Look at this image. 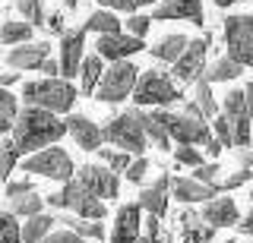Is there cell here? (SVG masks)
<instances>
[{
    "instance_id": "cell-1",
    "label": "cell",
    "mask_w": 253,
    "mask_h": 243,
    "mask_svg": "<svg viewBox=\"0 0 253 243\" xmlns=\"http://www.w3.org/2000/svg\"><path fill=\"white\" fill-rule=\"evenodd\" d=\"M13 142L19 145L22 155H32L44 145L60 142V136L67 133V120H57L54 111H44V107H32L26 104L19 114H16L13 123Z\"/></svg>"
},
{
    "instance_id": "cell-2",
    "label": "cell",
    "mask_w": 253,
    "mask_h": 243,
    "mask_svg": "<svg viewBox=\"0 0 253 243\" xmlns=\"http://www.w3.org/2000/svg\"><path fill=\"white\" fill-rule=\"evenodd\" d=\"M79 89L63 76H44V79H32L22 85V101L32 107H44L54 114H67L73 111Z\"/></svg>"
},
{
    "instance_id": "cell-3",
    "label": "cell",
    "mask_w": 253,
    "mask_h": 243,
    "mask_svg": "<svg viewBox=\"0 0 253 243\" xmlns=\"http://www.w3.org/2000/svg\"><path fill=\"white\" fill-rule=\"evenodd\" d=\"M101 133H105V139L111 145L124 148L130 155H146V148H149V136L139 120V107H130V111H121L117 117H111L108 127H101Z\"/></svg>"
},
{
    "instance_id": "cell-4",
    "label": "cell",
    "mask_w": 253,
    "mask_h": 243,
    "mask_svg": "<svg viewBox=\"0 0 253 243\" xmlns=\"http://www.w3.org/2000/svg\"><path fill=\"white\" fill-rule=\"evenodd\" d=\"M133 101H136L139 107H171V104H177V101H184V95H180V89L174 85V79L168 73L146 69L136 79Z\"/></svg>"
},
{
    "instance_id": "cell-5",
    "label": "cell",
    "mask_w": 253,
    "mask_h": 243,
    "mask_svg": "<svg viewBox=\"0 0 253 243\" xmlns=\"http://www.w3.org/2000/svg\"><path fill=\"white\" fill-rule=\"evenodd\" d=\"M152 114L162 120V127L168 130V136L177 145H206L212 136H215L203 117H193V114H187V111L184 114H174V111H168V107H155Z\"/></svg>"
},
{
    "instance_id": "cell-6",
    "label": "cell",
    "mask_w": 253,
    "mask_h": 243,
    "mask_svg": "<svg viewBox=\"0 0 253 243\" xmlns=\"http://www.w3.org/2000/svg\"><path fill=\"white\" fill-rule=\"evenodd\" d=\"M47 206H51V208H70L73 215L95 218V221H101V218L108 215L105 202H101L95 193H89V190H85L79 180H73V177L63 183V190H60V193L47 196Z\"/></svg>"
},
{
    "instance_id": "cell-7",
    "label": "cell",
    "mask_w": 253,
    "mask_h": 243,
    "mask_svg": "<svg viewBox=\"0 0 253 243\" xmlns=\"http://www.w3.org/2000/svg\"><path fill=\"white\" fill-rule=\"evenodd\" d=\"M139 79V67H133L130 60H114L105 73H101V82L95 89V98L105 101V104H121L124 98L133 95Z\"/></svg>"
},
{
    "instance_id": "cell-8",
    "label": "cell",
    "mask_w": 253,
    "mask_h": 243,
    "mask_svg": "<svg viewBox=\"0 0 253 243\" xmlns=\"http://www.w3.org/2000/svg\"><path fill=\"white\" fill-rule=\"evenodd\" d=\"M22 171H29V174H38V177H47V180H57V183H67V180L76 174L73 158H70V155L63 152L57 142L38 148V152H32V155H26V161H22Z\"/></svg>"
},
{
    "instance_id": "cell-9",
    "label": "cell",
    "mask_w": 253,
    "mask_h": 243,
    "mask_svg": "<svg viewBox=\"0 0 253 243\" xmlns=\"http://www.w3.org/2000/svg\"><path fill=\"white\" fill-rule=\"evenodd\" d=\"M225 44H228V57H234L244 67H253V16H247V13L228 16Z\"/></svg>"
},
{
    "instance_id": "cell-10",
    "label": "cell",
    "mask_w": 253,
    "mask_h": 243,
    "mask_svg": "<svg viewBox=\"0 0 253 243\" xmlns=\"http://www.w3.org/2000/svg\"><path fill=\"white\" fill-rule=\"evenodd\" d=\"M76 180L89 193L98 196V199H117V196H121V177H117L108 164H83V171H79Z\"/></svg>"
},
{
    "instance_id": "cell-11",
    "label": "cell",
    "mask_w": 253,
    "mask_h": 243,
    "mask_svg": "<svg viewBox=\"0 0 253 243\" xmlns=\"http://www.w3.org/2000/svg\"><path fill=\"white\" fill-rule=\"evenodd\" d=\"M206 51H209V38H196L187 44V51L174 60V79L177 82H196L200 76H206Z\"/></svg>"
},
{
    "instance_id": "cell-12",
    "label": "cell",
    "mask_w": 253,
    "mask_h": 243,
    "mask_svg": "<svg viewBox=\"0 0 253 243\" xmlns=\"http://www.w3.org/2000/svg\"><path fill=\"white\" fill-rule=\"evenodd\" d=\"M221 111H225V117L231 120L234 127V145L244 148L250 145V111H247V95L244 92H228L225 101H221Z\"/></svg>"
},
{
    "instance_id": "cell-13",
    "label": "cell",
    "mask_w": 253,
    "mask_h": 243,
    "mask_svg": "<svg viewBox=\"0 0 253 243\" xmlns=\"http://www.w3.org/2000/svg\"><path fill=\"white\" fill-rule=\"evenodd\" d=\"M60 76L63 79H73L79 76L83 67V48H85V29H67L60 35Z\"/></svg>"
},
{
    "instance_id": "cell-14",
    "label": "cell",
    "mask_w": 253,
    "mask_h": 243,
    "mask_svg": "<svg viewBox=\"0 0 253 243\" xmlns=\"http://www.w3.org/2000/svg\"><path fill=\"white\" fill-rule=\"evenodd\" d=\"M146 44H142V38L130 35V32H108V35H98V44H95V51L101 54V57H108L111 64L114 60H130L133 54H139Z\"/></svg>"
},
{
    "instance_id": "cell-15",
    "label": "cell",
    "mask_w": 253,
    "mask_h": 243,
    "mask_svg": "<svg viewBox=\"0 0 253 243\" xmlns=\"http://www.w3.org/2000/svg\"><path fill=\"white\" fill-rule=\"evenodd\" d=\"M218 193H225L221 183H203L196 177H171V196L180 199L184 206H190V202H209Z\"/></svg>"
},
{
    "instance_id": "cell-16",
    "label": "cell",
    "mask_w": 253,
    "mask_h": 243,
    "mask_svg": "<svg viewBox=\"0 0 253 243\" xmlns=\"http://www.w3.org/2000/svg\"><path fill=\"white\" fill-rule=\"evenodd\" d=\"M67 133L73 136V142L83 148V152H98L101 142H105V133L101 127L85 114H70L67 117Z\"/></svg>"
},
{
    "instance_id": "cell-17",
    "label": "cell",
    "mask_w": 253,
    "mask_h": 243,
    "mask_svg": "<svg viewBox=\"0 0 253 243\" xmlns=\"http://www.w3.org/2000/svg\"><path fill=\"white\" fill-rule=\"evenodd\" d=\"M139 224H142V206L126 202L117 208L114 227H111V243H136L139 240Z\"/></svg>"
},
{
    "instance_id": "cell-18",
    "label": "cell",
    "mask_w": 253,
    "mask_h": 243,
    "mask_svg": "<svg viewBox=\"0 0 253 243\" xmlns=\"http://www.w3.org/2000/svg\"><path fill=\"white\" fill-rule=\"evenodd\" d=\"M152 19H187L193 22V26H206L203 19V0H162V3H155V16Z\"/></svg>"
},
{
    "instance_id": "cell-19",
    "label": "cell",
    "mask_w": 253,
    "mask_h": 243,
    "mask_svg": "<svg viewBox=\"0 0 253 243\" xmlns=\"http://www.w3.org/2000/svg\"><path fill=\"white\" fill-rule=\"evenodd\" d=\"M47 57H51V44L47 41H32V44L22 41L6 54V64L13 69H38Z\"/></svg>"
},
{
    "instance_id": "cell-20",
    "label": "cell",
    "mask_w": 253,
    "mask_h": 243,
    "mask_svg": "<svg viewBox=\"0 0 253 243\" xmlns=\"http://www.w3.org/2000/svg\"><path fill=\"white\" fill-rule=\"evenodd\" d=\"M203 218L209 221L212 227H237L241 221V211H237V202L231 196H212L209 202L203 206Z\"/></svg>"
},
{
    "instance_id": "cell-21",
    "label": "cell",
    "mask_w": 253,
    "mask_h": 243,
    "mask_svg": "<svg viewBox=\"0 0 253 243\" xmlns=\"http://www.w3.org/2000/svg\"><path fill=\"white\" fill-rule=\"evenodd\" d=\"M168 199H171V174H168V171H162L155 183L146 186V190L139 193V206H142V211L162 218L165 211H168Z\"/></svg>"
},
{
    "instance_id": "cell-22",
    "label": "cell",
    "mask_w": 253,
    "mask_h": 243,
    "mask_svg": "<svg viewBox=\"0 0 253 243\" xmlns=\"http://www.w3.org/2000/svg\"><path fill=\"white\" fill-rule=\"evenodd\" d=\"M180 234H184V243H209L215 237V227L203 218V211H193V208H184L180 211Z\"/></svg>"
},
{
    "instance_id": "cell-23",
    "label": "cell",
    "mask_w": 253,
    "mask_h": 243,
    "mask_svg": "<svg viewBox=\"0 0 253 243\" xmlns=\"http://www.w3.org/2000/svg\"><path fill=\"white\" fill-rule=\"evenodd\" d=\"M184 111L193 114V117H203V120H212V117L218 114V104H215V98H212V82L206 79V76L196 79V95H193V101L184 104Z\"/></svg>"
},
{
    "instance_id": "cell-24",
    "label": "cell",
    "mask_w": 253,
    "mask_h": 243,
    "mask_svg": "<svg viewBox=\"0 0 253 243\" xmlns=\"http://www.w3.org/2000/svg\"><path fill=\"white\" fill-rule=\"evenodd\" d=\"M57 227V218L54 215H44V211H38V215H32L22 221V243H38L44 240L47 234Z\"/></svg>"
},
{
    "instance_id": "cell-25",
    "label": "cell",
    "mask_w": 253,
    "mask_h": 243,
    "mask_svg": "<svg viewBox=\"0 0 253 243\" xmlns=\"http://www.w3.org/2000/svg\"><path fill=\"white\" fill-rule=\"evenodd\" d=\"M101 54H89V57H83V67H79V89H83V95H95V89H98L101 82V73H105V67H101Z\"/></svg>"
},
{
    "instance_id": "cell-26",
    "label": "cell",
    "mask_w": 253,
    "mask_h": 243,
    "mask_svg": "<svg viewBox=\"0 0 253 243\" xmlns=\"http://www.w3.org/2000/svg\"><path fill=\"white\" fill-rule=\"evenodd\" d=\"M57 221L63 227H70V231H76L79 237L85 240H105V224L95 221V218H83V215H60Z\"/></svg>"
},
{
    "instance_id": "cell-27",
    "label": "cell",
    "mask_w": 253,
    "mask_h": 243,
    "mask_svg": "<svg viewBox=\"0 0 253 243\" xmlns=\"http://www.w3.org/2000/svg\"><path fill=\"white\" fill-rule=\"evenodd\" d=\"M187 44L190 41L184 35H165V38H158V44L149 48V54H152L155 60H162V64H174V60L187 51Z\"/></svg>"
},
{
    "instance_id": "cell-28",
    "label": "cell",
    "mask_w": 253,
    "mask_h": 243,
    "mask_svg": "<svg viewBox=\"0 0 253 243\" xmlns=\"http://www.w3.org/2000/svg\"><path fill=\"white\" fill-rule=\"evenodd\" d=\"M44 196L38 193V190H29V193H19V196H13L10 199V211L16 218H32V215H38V211L44 208Z\"/></svg>"
},
{
    "instance_id": "cell-29",
    "label": "cell",
    "mask_w": 253,
    "mask_h": 243,
    "mask_svg": "<svg viewBox=\"0 0 253 243\" xmlns=\"http://www.w3.org/2000/svg\"><path fill=\"white\" fill-rule=\"evenodd\" d=\"M241 73H244V64H237L234 57H221L206 69V79L209 82H234Z\"/></svg>"
},
{
    "instance_id": "cell-30",
    "label": "cell",
    "mask_w": 253,
    "mask_h": 243,
    "mask_svg": "<svg viewBox=\"0 0 253 243\" xmlns=\"http://www.w3.org/2000/svg\"><path fill=\"white\" fill-rule=\"evenodd\" d=\"M32 22L29 19H6L3 26H0V41L3 44H22L32 38Z\"/></svg>"
},
{
    "instance_id": "cell-31",
    "label": "cell",
    "mask_w": 253,
    "mask_h": 243,
    "mask_svg": "<svg viewBox=\"0 0 253 243\" xmlns=\"http://www.w3.org/2000/svg\"><path fill=\"white\" fill-rule=\"evenodd\" d=\"M85 32H98V35H108V32H121V19L114 16V10H95L89 19H85Z\"/></svg>"
},
{
    "instance_id": "cell-32",
    "label": "cell",
    "mask_w": 253,
    "mask_h": 243,
    "mask_svg": "<svg viewBox=\"0 0 253 243\" xmlns=\"http://www.w3.org/2000/svg\"><path fill=\"white\" fill-rule=\"evenodd\" d=\"M139 120H142V130H146V136H149V142L158 145V148H171L174 139L168 136V130L162 127V120H158L155 114H146V111H139Z\"/></svg>"
},
{
    "instance_id": "cell-33",
    "label": "cell",
    "mask_w": 253,
    "mask_h": 243,
    "mask_svg": "<svg viewBox=\"0 0 253 243\" xmlns=\"http://www.w3.org/2000/svg\"><path fill=\"white\" fill-rule=\"evenodd\" d=\"M16 114H19V107H16V95H10L6 85H0V136H6V133L13 130Z\"/></svg>"
},
{
    "instance_id": "cell-34",
    "label": "cell",
    "mask_w": 253,
    "mask_h": 243,
    "mask_svg": "<svg viewBox=\"0 0 253 243\" xmlns=\"http://www.w3.org/2000/svg\"><path fill=\"white\" fill-rule=\"evenodd\" d=\"M19 158H22V152H19V145H16L13 136H10L3 145H0V180H6L13 174L16 164H19Z\"/></svg>"
},
{
    "instance_id": "cell-35",
    "label": "cell",
    "mask_w": 253,
    "mask_h": 243,
    "mask_svg": "<svg viewBox=\"0 0 253 243\" xmlns=\"http://www.w3.org/2000/svg\"><path fill=\"white\" fill-rule=\"evenodd\" d=\"M0 243H22V224L13 211H0Z\"/></svg>"
},
{
    "instance_id": "cell-36",
    "label": "cell",
    "mask_w": 253,
    "mask_h": 243,
    "mask_svg": "<svg viewBox=\"0 0 253 243\" xmlns=\"http://www.w3.org/2000/svg\"><path fill=\"white\" fill-rule=\"evenodd\" d=\"M16 10H19V13H22V19H29L32 26H42V22L47 19V16H44L42 0H16Z\"/></svg>"
},
{
    "instance_id": "cell-37",
    "label": "cell",
    "mask_w": 253,
    "mask_h": 243,
    "mask_svg": "<svg viewBox=\"0 0 253 243\" xmlns=\"http://www.w3.org/2000/svg\"><path fill=\"white\" fill-rule=\"evenodd\" d=\"M101 161L108 164L114 174H124L126 168H130V152H124V148H117V152H108V148H98Z\"/></svg>"
},
{
    "instance_id": "cell-38",
    "label": "cell",
    "mask_w": 253,
    "mask_h": 243,
    "mask_svg": "<svg viewBox=\"0 0 253 243\" xmlns=\"http://www.w3.org/2000/svg\"><path fill=\"white\" fill-rule=\"evenodd\" d=\"M212 133H215V139H218L221 145H231L234 148V127H231V120H228L225 114L212 117Z\"/></svg>"
},
{
    "instance_id": "cell-39",
    "label": "cell",
    "mask_w": 253,
    "mask_h": 243,
    "mask_svg": "<svg viewBox=\"0 0 253 243\" xmlns=\"http://www.w3.org/2000/svg\"><path fill=\"white\" fill-rule=\"evenodd\" d=\"M174 161L187 164V168H200V164H203V152L196 145H177V148H174Z\"/></svg>"
},
{
    "instance_id": "cell-40",
    "label": "cell",
    "mask_w": 253,
    "mask_h": 243,
    "mask_svg": "<svg viewBox=\"0 0 253 243\" xmlns=\"http://www.w3.org/2000/svg\"><path fill=\"white\" fill-rule=\"evenodd\" d=\"M149 29H152V16H142V13H133L130 19H126V32L136 35V38H146Z\"/></svg>"
},
{
    "instance_id": "cell-41",
    "label": "cell",
    "mask_w": 253,
    "mask_h": 243,
    "mask_svg": "<svg viewBox=\"0 0 253 243\" xmlns=\"http://www.w3.org/2000/svg\"><path fill=\"white\" fill-rule=\"evenodd\" d=\"M38 243H89V240L79 237V234L70 231V227H63V231H51L44 240H38Z\"/></svg>"
},
{
    "instance_id": "cell-42",
    "label": "cell",
    "mask_w": 253,
    "mask_h": 243,
    "mask_svg": "<svg viewBox=\"0 0 253 243\" xmlns=\"http://www.w3.org/2000/svg\"><path fill=\"white\" fill-rule=\"evenodd\" d=\"M146 171H149V161L142 158V155H136V161H130V168L124 171V177L130 180V183H142V177H146Z\"/></svg>"
},
{
    "instance_id": "cell-43",
    "label": "cell",
    "mask_w": 253,
    "mask_h": 243,
    "mask_svg": "<svg viewBox=\"0 0 253 243\" xmlns=\"http://www.w3.org/2000/svg\"><path fill=\"white\" fill-rule=\"evenodd\" d=\"M218 171H221V168H218L215 161H212V164H206V161H203L200 168L193 171V177H196V180H203V183H218Z\"/></svg>"
},
{
    "instance_id": "cell-44",
    "label": "cell",
    "mask_w": 253,
    "mask_h": 243,
    "mask_svg": "<svg viewBox=\"0 0 253 243\" xmlns=\"http://www.w3.org/2000/svg\"><path fill=\"white\" fill-rule=\"evenodd\" d=\"M250 177H253V171L250 168H241V171H234V174H228V180L221 186H225V190H237V186L250 183Z\"/></svg>"
},
{
    "instance_id": "cell-45",
    "label": "cell",
    "mask_w": 253,
    "mask_h": 243,
    "mask_svg": "<svg viewBox=\"0 0 253 243\" xmlns=\"http://www.w3.org/2000/svg\"><path fill=\"white\" fill-rule=\"evenodd\" d=\"M105 10H114V13H133L136 10V3L133 0H98Z\"/></svg>"
},
{
    "instance_id": "cell-46",
    "label": "cell",
    "mask_w": 253,
    "mask_h": 243,
    "mask_svg": "<svg viewBox=\"0 0 253 243\" xmlns=\"http://www.w3.org/2000/svg\"><path fill=\"white\" fill-rule=\"evenodd\" d=\"M29 190H35L32 180H13V183H6V199H13V196H19V193H29Z\"/></svg>"
},
{
    "instance_id": "cell-47",
    "label": "cell",
    "mask_w": 253,
    "mask_h": 243,
    "mask_svg": "<svg viewBox=\"0 0 253 243\" xmlns=\"http://www.w3.org/2000/svg\"><path fill=\"white\" fill-rule=\"evenodd\" d=\"M47 29L54 35H63L67 32V22H63V13H47Z\"/></svg>"
},
{
    "instance_id": "cell-48",
    "label": "cell",
    "mask_w": 253,
    "mask_h": 243,
    "mask_svg": "<svg viewBox=\"0 0 253 243\" xmlns=\"http://www.w3.org/2000/svg\"><path fill=\"white\" fill-rule=\"evenodd\" d=\"M237 231H241V234H247V237H253V208H250L247 215L241 218V221H237Z\"/></svg>"
},
{
    "instance_id": "cell-49",
    "label": "cell",
    "mask_w": 253,
    "mask_h": 243,
    "mask_svg": "<svg viewBox=\"0 0 253 243\" xmlns=\"http://www.w3.org/2000/svg\"><path fill=\"white\" fill-rule=\"evenodd\" d=\"M38 69H42L44 76H60V60H51V57H47V60H44V64L38 67Z\"/></svg>"
},
{
    "instance_id": "cell-50",
    "label": "cell",
    "mask_w": 253,
    "mask_h": 243,
    "mask_svg": "<svg viewBox=\"0 0 253 243\" xmlns=\"http://www.w3.org/2000/svg\"><path fill=\"white\" fill-rule=\"evenodd\" d=\"M241 168H253V145L241 148Z\"/></svg>"
},
{
    "instance_id": "cell-51",
    "label": "cell",
    "mask_w": 253,
    "mask_h": 243,
    "mask_svg": "<svg viewBox=\"0 0 253 243\" xmlns=\"http://www.w3.org/2000/svg\"><path fill=\"white\" fill-rule=\"evenodd\" d=\"M13 82H19V69H10V73H0V85H6V89H10Z\"/></svg>"
},
{
    "instance_id": "cell-52",
    "label": "cell",
    "mask_w": 253,
    "mask_h": 243,
    "mask_svg": "<svg viewBox=\"0 0 253 243\" xmlns=\"http://www.w3.org/2000/svg\"><path fill=\"white\" fill-rule=\"evenodd\" d=\"M244 95H247V111H250V120H253V82L244 89Z\"/></svg>"
},
{
    "instance_id": "cell-53",
    "label": "cell",
    "mask_w": 253,
    "mask_h": 243,
    "mask_svg": "<svg viewBox=\"0 0 253 243\" xmlns=\"http://www.w3.org/2000/svg\"><path fill=\"white\" fill-rule=\"evenodd\" d=\"M133 3H136V10H139V6H155V3H162V0H133Z\"/></svg>"
},
{
    "instance_id": "cell-54",
    "label": "cell",
    "mask_w": 253,
    "mask_h": 243,
    "mask_svg": "<svg viewBox=\"0 0 253 243\" xmlns=\"http://www.w3.org/2000/svg\"><path fill=\"white\" fill-rule=\"evenodd\" d=\"M212 3H215V6H221V10H228V6H234L237 0H212Z\"/></svg>"
},
{
    "instance_id": "cell-55",
    "label": "cell",
    "mask_w": 253,
    "mask_h": 243,
    "mask_svg": "<svg viewBox=\"0 0 253 243\" xmlns=\"http://www.w3.org/2000/svg\"><path fill=\"white\" fill-rule=\"evenodd\" d=\"M63 3H67V10H76V6H79V0H63Z\"/></svg>"
},
{
    "instance_id": "cell-56",
    "label": "cell",
    "mask_w": 253,
    "mask_h": 243,
    "mask_svg": "<svg viewBox=\"0 0 253 243\" xmlns=\"http://www.w3.org/2000/svg\"><path fill=\"white\" fill-rule=\"evenodd\" d=\"M136 243H152V240H149V234H139V240Z\"/></svg>"
},
{
    "instance_id": "cell-57",
    "label": "cell",
    "mask_w": 253,
    "mask_h": 243,
    "mask_svg": "<svg viewBox=\"0 0 253 243\" xmlns=\"http://www.w3.org/2000/svg\"><path fill=\"white\" fill-rule=\"evenodd\" d=\"M250 202H253V193H250Z\"/></svg>"
},
{
    "instance_id": "cell-58",
    "label": "cell",
    "mask_w": 253,
    "mask_h": 243,
    "mask_svg": "<svg viewBox=\"0 0 253 243\" xmlns=\"http://www.w3.org/2000/svg\"><path fill=\"white\" fill-rule=\"evenodd\" d=\"M250 3H253V0H250Z\"/></svg>"
}]
</instances>
